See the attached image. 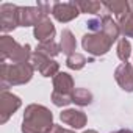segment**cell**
Instances as JSON below:
<instances>
[{"mask_svg": "<svg viewBox=\"0 0 133 133\" xmlns=\"http://www.w3.org/2000/svg\"><path fill=\"white\" fill-rule=\"evenodd\" d=\"M53 127L52 124V113L42 105H30L24 114V133H49Z\"/></svg>", "mask_w": 133, "mask_h": 133, "instance_id": "1", "label": "cell"}, {"mask_svg": "<svg viewBox=\"0 0 133 133\" xmlns=\"http://www.w3.org/2000/svg\"><path fill=\"white\" fill-rule=\"evenodd\" d=\"M33 71L35 69L30 63H17V64L2 63V88L6 89L8 85H22L30 82Z\"/></svg>", "mask_w": 133, "mask_h": 133, "instance_id": "2", "label": "cell"}, {"mask_svg": "<svg viewBox=\"0 0 133 133\" xmlns=\"http://www.w3.org/2000/svg\"><path fill=\"white\" fill-rule=\"evenodd\" d=\"M0 52H2V63H6V59H11L13 64L30 63L28 58H31L30 45L28 44L19 45L10 36H2V39H0Z\"/></svg>", "mask_w": 133, "mask_h": 133, "instance_id": "3", "label": "cell"}, {"mask_svg": "<svg viewBox=\"0 0 133 133\" xmlns=\"http://www.w3.org/2000/svg\"><path fill=\"white\" fill-rule=\"evenodd\" d=\"M74 82L71 78L69 74H56V77L53 78V94H52V100L56 107H66L69 105L74 96Z\"/></svg>", "mask_w": 133, "mask_h": 133, "instance_id": "4", "label": "cell"}, {"mask_svg": "<svg viewBox=\"0 0 133 133\" xmlns=\"http://www.w3.org/2000/svg\"><path fill=\"white\" fill-rule=\"evenodd\" d=\"M113 42H114V41H113L110 36H107L103 31L85 35V36H83V41H82L85 50L89 52V53H92V55H97V56L105 55V53L110 50V47H111Z\"/></svg>", "mask_w": 133, "mask_h": 133, "instance_id": "5", "label": "cell"}, {"mask_svg": "<svg viewBox=\"0 0 133 133\" xmlns=\"http://www.w3.org/2000/svg\"><path fill=\"white\" fill-rule=\"evenodd\" d=\"M49 5H39L36 8H19V25H38L42 19L47 17Z\"/></svg>", "mask_w": 133, "mask_h": 133, "instance_id": "6", "label": "cell"}, {"mask_svg": "<svg viewBox=\"0 0 133 133\" xmlns=\"http://www.w3.org/2000/svg\"><path fill=\"white\" fill-rule=\"evenodd\" d=\"M21 107V99L14 94H10L6 89H2L0 96V122H6L8 117Z\"/></svg>", "mask_w": 133, "mask_h": 133, "instance_id": "7", "label": "cell"}, {"mask_svg": "<svg viewBox=\"0 0 133 133\" xmlns=\"http://www.w3.org/2000/svg\"><path fill=\"white\" fill-rule=\"evenodd\" d=\"M0 24L2 31H10L19 25V8L10 3H5L0 6Z\"/></svg>", "mask_w": 133, "mask_h": 133, "instance_id": "8", "label": "cell"}, {"mask_svg": "<svg viewBox=\"0 0 133 133\" xmlns=\"http://www.w3.org/2000/svg\"><path fill=\"white\" fill-rule=\"evenodd\" d=\"M30 64L33 66V69H38L44 77H52L58 72V64L55 61H52L50 58L35 52L30 58Z\"/></svg>", "mask_w": 133, "mask_h": 133, "instance_id": "9", "label": "cell"}, {"mask_svg": "<svg viewBox=\"0 0 133 133\" xmlns=\"http://www.w3.org/2000/svg\"><path fill=\"white\" fill-rule=\"evenodd\" d=\"M52 13H53L55 19L59 21V22H69V21H72L74 17H77L80 14L78 13V6H77L75 2H71V3H55Z\"/></svg>", "mask_w": 133, "mask_h": 133, "instance_id": "10", "label": "cell"}, {"mask_svg": "<svg viewBox=\"0 0 133 133\" xmlns=\"http://www.w3.org/2000/svg\"><path fill=\"white\" fill-rule=\"evenodd\" d=\"M117 83L124 91H133V68L128 63H122L114 72Z\"/></svg>", "mask_w": 133, "mask_h": 133, "instance_id": "11", "label": "cell"}, {"mask_svg": "<svg viewBox=\"0 0 133 133\" xmlns=\"http://www.w3.org/2000/svg\"><path fill=\"white\" fill-rule=\"evenodd\" d=\"M53 36H55V27L47 17L42 19L35 27V38L39 42H50V41H53Z\"/></svg>", "mask_w": 133, "mask_h": 133, "instance_id": "12", "label": "cell"}, {"mask_svg": "<svg viewBox=\"0 0 133 133\" xmlns=\"http://www.w3.org/2000/svg\"><path fill=\"white\" fill-rule=\"evenodd\" d=\"M61 121L64 124L71 125L72 128H82L86 125V116L83 111H77V110H66L59 114Z\"/></svg>", "mask_w": 133, "mask_h": 133, "instance_id": "13", "label": "cell"}, {"mask_svg": "<svg viewBox=\"0 0 133 133\" xmlns=\"http://www.w3.org/2000/svg\"><path fill=\"white\" fill-rule=\"evenodd\" d=\"M75 38L74 35L71 33V30H63L61 33V44H59V49L66 53V55H74V50H75Z\"/></svg>", "mask_w": 133, "mask_h": 133, "instance_id": "14", "label": "cell"}, {"mask_svg": "<svg viewBox=\"0 0 133 133\" xmlns=\"http://www.w3.org/2000/svg\"><path fill=\"white\" fill-rule=\"evenodd\" d=\"M110 11H113L114 14H116V17H117V21L121 19V17H124L127 13H130L128 11V8H130V5H128V2H107V3H103Z\"/></svg>", "mask_w": 133, "mask_h": 133, "instance_id": "15", "label": "cell"}, {"mask_svg": "<svg viewBox=\"0 0 133 133\" xmlns=\"http://www.w3.org/2000/svg\"><path fill=\"white\" fill-rule=\"evenodd\" d=\"M119 28L122 35H125L127 38H133V11L119 19Z\"/></svg>", "mask_w": 133, "mask_h": 133, "instance_id": "16", "label": "cell"}, {"mask_svg": "<svg viewBox=\"0 0 133 133\" xmlns=\"http://www.w3.org/2000/svg\"><path fill=\"white\" fill-rule=\"evenodd\" d=\"M72 100L77 103V105H89L92 102V94L88 91V89H83V88H78L74 91V96H72Z\"/></svg>", "mask_w": 133, "mask_h": 133, "instance_id": "17", "label": "cell"}, {"mask_svg": "<svg viewBox=\"0 0 133 133\" xmlns=\"http://www.w3.org/2000/svg\"><path fill=\"white\" fill-rule=\"evenodd\" d=\"M36 52L41 53V55H44V56H47V58H50V56H56L59 53V47L53 41H50V42H41L38 45Z\"/></svg>", "mask_w": 133, "mask_h": 133, "instance_id": "18", "label": "cell"}, {"mask_svg": "<svg viewBox=\"0 0 133 133\" xmlns=\"http://www.w3.org/2000/svg\"><path fill=\"white\" fill-rule=\"evenodd\" d=\"M66 64H68L69 69L78 71V69H82L83 66L86 64V58H85L83 55H80V53H74V55L68 56V61H66Z\"/></svg>", "mask_w": 133, "mask_h": 133, "instance_id": "19", "label": "cell"}, {"mask_svg": "<svg viewBox=\"0 0 133 133\" xmlns=\"http://www.w3.org/2000/svg\"><path fill=\"white\" fill-rule=\"evenodd\" d=\"M117 56L124 63H127V59L130 56V42L125 38L119 39V44H117Z\"/></svg>", "mask_w": 133, "mask_h": 133, "instance_id": "20", "label": "cell"}, {"mask_svg": "<svg viewBox=\"0 0 133 133\" xmlns=\"http://www.w3.org/2000/svg\"><path fill=\"white\" fill-rule=\"evenodd\" d=\"M77 6L78 10H82V13H91V14H96L99 10H100V3L99 2H77Z\"/></svg>", "mask_w": 133, "mask_h": 133, "instance_id": "21", "label": "cell"}, {"mask_svg": "<svg viewBox=\"0 0 133 133\" xmlns=\"http://www.w3.org/2000/svg\"><path fill=\"white\" fill-rule=\"evenodd\" d=\"M86 25L92 33H100L102 31V19H91Z\"/></svg>", "mask_w": 133, "mask_h": 133, "instance_id": "22", "label": "cell"}, {"mask_svg": "<svg viewBox=\"0 0 133 133\" xmlns=\"http://www.w3.org/2000/svg\"><path fill=\"white\" fill-rule=\"evenodd\" d=\"M63 131H64V128L59 127V125H55V124H53V127L49 130V133H63Z\"/></svg>", "mask_w": 133, "mask_h": 133, "instance_id": "23", "label": "cell"}, {"mask_svg": "<svg viewBox=\"0 0 133 133\" xmlns=\"http://www.w3.org/2000/svg\"><path fill=\"white\" fill-rule=\"evenodd\" d=\"M116 133H131L130 130H121V131H116Z\"/></svg>", "mask_w": 133, "mask_h": 133, "instance_id": "24", "label": "cell"}, {"mask_svg": "<svg viewBox=\"0 0 133 133\" xmlns=\"http://www.w3.org/2000/svg\"><path fill=\"white\" fill-rule=\"evenodd\" d=\"M85 133H97V131H94V130H88V131H85Z\"/></svg>", "mask_w": 133, "mask_h": 133, "instance_id": "25", "label": "cell"}, {"mask_svg": "<svg viewBox=\"0 0 133 133\" xmlns=\"http://www.w3.org/2000/svg\"><path fill=\"white\" fill-rule=\"evenodd\" d=\"M63 133H74V131H71V130H64Z\"/></svg>", "mask_w": 133, "mask_h": 133, "instance_id": "26", "label": "cell"}]
</instances>
